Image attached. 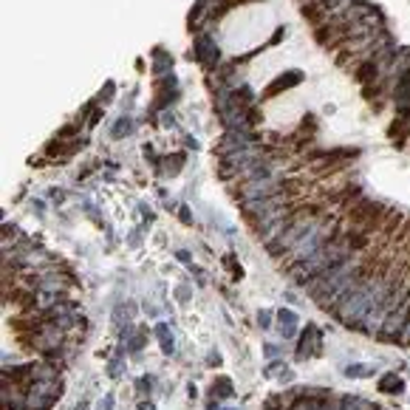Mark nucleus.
I'll use <instances>...</instances> for the list:
<instances>
[{
  "label": "nucleus",
  "mask_w": 410,
  "mask_h": 410,
  "mask_svg": "<svg viewBox=\"0 0 410 410\" xmlns=\"http://www.w3.org/2000/svg\"><path fill=\"white\" fill-rule=\"evenodd\" d=\"M136 410H153V405H150V402H139Z\"/></svg>",
  "instance_id": "nucleus-19"
},
{
  "label": "nucleus",
  "mask_w": 410,
  "mask_h": 410,
  "mask_svg": "<svg viewBox=\"0 0 410 410\" xmlns=\"http://www.w3.org/2000/svg\"><path fill=\"white\" fill-rule=\"evenodd\" d=\"M303 80V74L300 71H286L280 80H274L269 88H266V96H274V93H280V91H286V88H292V85H297V82Z\"/></svg>",
  "instance_id": "nucleus-4"
},
{
  "label": "nucleus",
  "mask_w": 410,
  "mask_h": 410,
  "mask_svg": "<svg viewBox=\"0 0 410 410\" xmlns=\"http://www.w3.org/2000/svg\"><path fill=\"white\" fill-rule=\"evenodd\" d=\"M379 390H382V393H393V396H399V393L405 390V382H402L396 374H385L382 379H379Z\"/></svg>",
  "instance_id": "nucleus-8"
},
{
  "label": "nucleus",
  "mask_w": 410,
  "mask_h": 410,
  "mask_svg": "<svg viewBox=\"0 0 410 410\" xmlns=\"http://www.w3.org/2000/svg\"><path fill=\"white\" fill-rule=\"evenodd\" d=\"M114 317H116V322H119V325H127V308H116Z\"/></svg>",
  "instance_id": "nucleus-14"
},
{
  "label": "nucleus",
  "mask_w": 410,
  "mask_h": 410,
  "mask_svg": "<svg viewBox=\"0 0 410 410\" xmlns=\"http://www.w3.org/2000/svg\"><path fill=\"white\" fill-rule=\"evenodd\" d=\"M198 59L204 62L206 68H212V65H215V59H218V51H215V46H212L209 40H204V37L198 40Z\"/></svg>",
  "instance_id": "nucleus-7"
},
{
  "label": "nucleus",
  "mask_w": 410,
  "mask_h": 410,
  "mask_svg": "<svg viewBox=\"0 0 410 410\" xmlns=\"http://www.w3.org/2000/svg\"><path fill=\"white\" fill-rule=\"evenodd\" d=\"M221 410H229V408H221Z\"/></svg>",
  "instance_id": "nucleus-21"
},
{
  "label": "nucleus",
  "mask_w": 410,
  "mask_h": 410,
  "mask_svg": "<svg viewBox=\"0 0 410 410\" xmlns=\"http://www.w3.org/2000/svg\"><path fill=\"white\" fill-rule=\"evenodd\" d=\"M127 348H130V351H139V348H145V331H139L136 337L130 340V345H127Z\"/></svg>",
  "instance_id": "nucleus-13"
},
{
  "label": "nucleus",
  "mask_w": 410,
  "mask_h": 410,
  "mask_svg": "<svg viewBox=\"0 0 410 410\" xmlns=\"http://www.w3.org/2000/svg\"><path fill=\"white\" fill-rule=\"evenodd\" d=\"M77 410H85V405H80V408H77Z\"/></svg>",
  "instance_id": "nucleus-20"
},
{
  "label": "nucleus",
  "mask_w": 410,
  "mask_h": 410,
  "mask_svg": "<svg viewBox=\"0 0 410 410\" xmlns=\"http://www.w3.org/2000/svg\"><path fill=\"white\" fill-rule=\"evenodd\" d=\"M111 408H114V396H105L102 402L96 405V410H111Z\"/></svg>",
  "instance_id": "nucleus-16"
},
{
  "label": "nucleus",
  "mask_w": 410,
  "mask_h": 410,
  "mask_svg": "<svg viewBox=\"0 0 410 410\" xmlns=\"http://www.w3.org/2000/svg\"><path fill=\"white\" fill-rule=\"evenodd\" d=\"M258 317H261V328H269V322H272V314H269V311H261Z\"/></svg>",
  "instance_id": "nucleus-18"
},
{
  "label": "nucleus",
  "mask_w": 410,
  "mask_h": 410,
  "mask_svg": "<svg viewBox=\"0 0 410 410\" xmlns=\"http://www.w3.org/2000/svg\"><path fill=\"white\" fill-rule=\"evenodd\" d=\"M136 387H139V393H147V390H150V376L139 379V382H136Z\"/></svg>",
  "instance_id": "nucleus-15"
},
{
  "label": "nucleus",
  "mask_w": 410,
  "mask_h": 410,
  "mask_svg": "<svg viewBox=\"0 0 410 410\" xmlns=\"http://www.w3.org/2000/svg\"><path fill=\"white\" fill-rule=\"evenodd\" d=\"M156 337L161 340V351L164 353H173V337H170V328L161 322V325H156Z\"/></svg>",
  "instance_id": "nucleus-9"
},
{
  "label": "nucleus",
  "mask_w": 410,
  "mask_h": 410,
  "mask_svg": "<svg viewBox=\"0 0 410 410\" xmlns=\"http://www.w3.org/2000/svg\"><path fill=\"white\" fill-rule=\"evenodd\" d=\"M119 374H122V359H114V362H111V376L116 379Z\"/></svg>",
  "instance_id": "nucleus-17"
},
{
  "label": "nucleus",
  "mask_w": 410,
  "mask_h": 410,
  "mask_svg": "<svg viewBox=\"0 0 410 410\" xmlns=\"http://www.w3.org/2000/svg\"><path fill=\"white\" fill-rule=\"evenodd\" d=\"M65 342H68V334L59 328L54 320H43L37 328H31L26 334V345L34 348V351H40L43 356L51 353V351H57V348H62Z\"/></svg>",
  "instance_id": "nucleus-1"
},
{
  "label": "nucleus",
  "mask_w": 410,
  "mask_h": 410,
  "mask_svg": "<svg viewBox=\"0 0 410 410\" xmlns=\"http://www.w3.org/2000/svg\"><path fill=\"white\" fill-rule=\"evenodd\" d=\"M170 164H167V176H173V173H178V167H181V161H184V156H170Z\"/></svg>",
  "instance_id": "nucleus-12"
},
{
  "label": "nucleus",
  "mask_w": 410,
  "mask_h": 410,
  "mask_svg": "<svg viewBox=\"0 0 410 410\" xmlns=\"http://www.w3.org/2000/svg\"><path fill=\"white\" fill-rule=\"evenodd\" d=\"M54 405H57L54 396L37 393V390H29V393H26V410H51Z\"/></svg>",
  "instance_id": "nucleus-5"
},
{
  "label": "nucleus",
  "mask_w": 410,
  "mask_h": 410,
  "mask_svg": "<svg viewBox=\"0 0 410 410\" xmlns=\"http://www.w3.org/2000/svg\"><path fill=\"white\" fill-rule=\"evenodd\" d=\"M387 136L393 139V145H405V139L410 136V116H396L387 127Z\"/></svg>",
  "instance_id": "nucleus-3"
},
{
  "label": "nucleus",
  "mask_w": 410,
  "mask_h": 410,
  "mask_svg": "<svg viewBox=\"0 0 410 410\" xmlns=\"http://www.w3.org/2000/svg\"><path fill=\"white\" fill-rule=\"evenodd\" d=\"M374 374V368L371 365H348L345 368V376H351V379H365V376Z\"/></svg>",
  "instance_id": "nucleus-10"
},
{
  "label": "nucleus",
  "mask_w": 410,
  "mask_h": 410,
  "mask_svg": "<svg viewBox=\"0 0 410 410\" xmlns=\"http://www.w3.org/2000/svg\"><path fill=\"white\" fill-rule=\"evenodd\" d=\"M229 393H232V382L221 376V379H218V382H215V390H212V396L224 399V396H229Z\"/></svg>",
  "instance_id": "nucleus-11"
},
{
  "label": "nucleus",
  "mask_w": 410,
  "mask_h": 410,
  "mask_svg": "<svg viewBox=\"0 0 410 410\" xmlns=\"http://www.w3.org/2000/svg\"><path fill=\"white\" fill-rule=\"evenodd\" d=\"M322 351V334H320L317 325H306L303 337L297 342V359H306V356H317Z\"/></svg>",
  "instance_id": "nucleus-2"
},
{
  "label": "nucleus",
  "mask_w": 410,
  "mask_h": 410,
  "mask_svg": "<svg viewBox=\"0 0 410 410\" xmlns=\"http://www.w3.org/2000/svg\"><path fill=\"white\" fill-rule=\"evenodd\" d=\"M277 322H280V334L283 337H294V311H289V308H277Z\"/></svg>",
  "instance_id": "nucleus-6"
}]
</instances>
